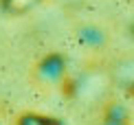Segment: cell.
<instances>
[{
    "label": "cell",
    "mask_w": 134,
    "mask_h": 125,
    "mask_svg": "<svg viewBox=\"0 0 134 125\" xmlns=\"http://www.w3.org/2000/svg\"><path fill=\"white\" fill-rule=\"evenodd\" d=\"M66 61L62 55H46L35 68V79L44 86H57L64 81Z\"/></svg>",
    "instance_id": "cell-1"
},
{
    "label": "cell",
    "mask_w": 134,
    "mask_h": 125,
    "mask_svg": "<svg viewBox=\"0 0 134 125\" xmlns=\"http://www.w3.org/2000/svg\"><path fill=\"white\" fill-rule=\"evenodd\" d=\"M105 88H108V77L103 72H88L86 77H81L75 83V94L90 101L94 96H101Z\"/></svg>",
    "instance_id": "cell-2"
},
{
    "label": "cell",
    "mask_w": 134,
    "mask_h": 125,
    "mask_svg": "<svg viewBox=\"0 0 134 125\" xmlns=\"http://www.w3.org/2000/svg\"><path fill=\"white\" fill-rule=\"evenodd\" d=\"M77 37H79V42L83 46L88 48H99L105 44V35L103 31L99 29V26H81L79 31H77Z\"/></svg>",
    "instance_id": "cell-3"
},
{
    "label": "cell",
    "mask_w": 134,
    "mask_h": 125,
    "mask_svg": "<svg viewBox=\"0 0 134 125\" xmlns=\"http://www.w3.org/2000/svg\"><path fill=\"white\" fill-rule=\"evenodd\" d=\"M42 2L44 0H2L0 4L9 15H24L29 11H33L35 7H40Z\"/></svg>",
    "instance_id": "cell-4"
},
{
    "label": "cell",
    "mask_w": 134,
    "mask_h": 125,
    "mask_svg": "<svg viewBox=\"0 0 134 125\" xmlns=\"http://www.w3.org/2000/svg\"><path fill=\"white\" fill-rule=\"evenodd\" d=\"M105 125H127V123H125V118H108Z\"/></svg>",
    "instance_id": "cell-5"
},
{
    "label": "cell",
    "mask_w": 134,
    "mask_h": 125,
    "mask_svg": "<svg viewBox=\"0 0 134 125\" xmlns=\"http://www.w3.org/2000/svg\"><path fill=\"white\" fill-rule=\"evenodd\" d=\"M46 125H57V123H55V121H51V118H48V121H46Z\"/></svg>",
    "instance_id": "cell-6"
},
{
    "label": "cell",
    "mask_w": 134,
    "mask_h": 125,
    "mask_svg": "<svg viewBox=\"0 0 134 125\" xmlns=\"http://www.w3.org/2000/svg\"><path fill=\"white\" fill-rule=\"evenodd\" d=\"M0 125H2V123H0Z\"/></svg>",
    "instance_id": "cell-7"
}]
</instances>
